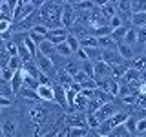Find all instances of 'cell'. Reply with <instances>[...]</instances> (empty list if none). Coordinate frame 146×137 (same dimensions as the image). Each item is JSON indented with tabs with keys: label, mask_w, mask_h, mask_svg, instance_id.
<instances>
[{
	"label": "cell",
	"mask_w": 146,
	"mask_h": 137,
	"mask_svg": "<svg viewBox=\"0 0 146 137\" xmlns=\"http://www.w3.org/2000/svg\"><path fill=\"white\" fill-rule=\"evenodd\" d=\"M33 61H35L36 66H38L40 73L48 75L51 80L57 79V70H55V66H53V62H51V59H49V57H46V55H42V53L36 51V55L33 57Z\"/></svg>",
	"instance_id": "1"
},
{
	"label": "cell",
	"mask_w": 146,
	"mask_h": 137,
	"mask_svg": "<svg viewBox=\"0 0 146 137\" xmlns=\"http://www.w3.org/2000/svg\"><path fill=\"white\" fill-rule=\"evenodd\" d=\"M66 128H77V126H82V128H88L86 126V112H73V113H66L62 117Z\"/></svg>",
	"instance_id": "2"
},
{
	"label": "cell",
	"mask_w": 146,
	"mask_h": 137,
	"mask_svg": "<svg viewBox=\"0 0 146 137\" xmlns=\"http://www.w3.org/2000/svg\"><path fill=\"white\" fill-rule=\"evenodd\" d=\"M0 124H2V130H4L6 137H17L18 135V122L13 115H0Z\"/></svg>",
	"instance_id": "3"
},
{
	"label": "cell",
	"mask_w": 146,
	"mask_h": 137,
	"mask_svg": "<svg viewBox=\"0 0 146 137\" xmlns=\"http://www.w3.org/2000/svg\"><path fill=\"white\" fill-rule=\"evenodd\" d=\"M117 112H121V110H119V108H117V104L111 100V102L102 104V106H100V108L97 110V112L93 113V115L97 117V121H99V122H106L108 119H111V117L115 115Z\"/></svg>",
	"instance_id": "4"
},
{
	"label": "cell",
	"mask_w": 146,
	"mask_h": 137,
	"mask_svg": "<svg viewBox=\"0 0 146 137\" xmlns=\"http://www.w3.org/2000/svg\"><path fill=\"white\" fill-rule=\"evenodd\" d=\"M60 22H62V27H66L68 31H70V27L75 26V22H77V11L73 9V6H71L70 2H64V9H62V18H60Z\"/></svg>",
	"instance_id": "5"
},
{
	"label": "cell",
	"mask_w": 146,
	"mask_h": 137,
	"mask_svg": "<svg viewBox=\"0 0 146 137\" xmlns=\"http://www.w3.org/2000/svg\"><path fill=\"white\" fill-rule=\"evenodd\" d=\"M68 35H70V31H68L66 27H62V26H60V27H55V29H49V31H48V35H46V40H49L51 44L58 46V44L66 42Z\"/></svg>",
	"instance_id": "6"
},
{
	"label": "cell",
	"mask_w": 146,
	"mask_h": 137,
	"mask_svg": "<svg viewBox=\"0 0 146 137\" xmlns=\"http://www.w3.org/2000/svg\"><path fill=\"white\" fill-rule=\"evenodd\" d=\"M100 61L106 62L110 68L111 66H119V64H126L124 61L121 59V55L117 53V49H100Z\"/></svg>",
	"instance_id": "7"
},
{
	"label": "cell",
	"mask_w": 146,
	"mask_h": 137,
	"mask_svg": "<svg viewBox=\"0 0 146 137\" xmlns=\"http://www.w3.org/2000/svg\"><path fill=\"white\" fill-rule=\"evenodd\" d=\"M93 70H95V82H100V80H106L111 77V68L108 66L106 62H102V61H97L93 64Z\"/></svg>",
	"instance_id": "8"
},
{
	"label": "cell",
	"mask_w": 146,
	"mask_h": 137,
	"mask_svg": "<svg viewBox=\"0 0 146 137\" xmlns=\"http://www.w3.org/2000/svg\"><path fill=\"white\" fill-rule=\"evenodd\" d=\"M97 86L102 91H106L108 95H111V97H119V86H121V82L115 80L113 77H110V79H106V80L97 82Z\"/></svg>",
	"instance_id": "9"
},
{
	"label": "cell",
	"mask_w": 146,
	"mask_h": 137,
	"mask_svg": "<svg viewBox=\"0 0 146 137\" xmlns=\"http://www.w3.org/2000/svg\"><path fill=\"white\" fill-rule=\"evenodd\" d=\"M35 93H36V99L42 100V102H55V90H53V86H42L40 84Z\"/></svg>",
	"instance_id": "10"
},
{
	"label": "cell",
	"mask_w": 146,
	"mask_h": 137,
	"mask_svg": "<svg viewBox=\"0 0 146 137\" xmlns=\"http://www.w3.org/2000/svg\"><path fill=\"white\" fill-rule=\"evenodd\" d=\"M117 53L119 55H121V59H122V61H133V59L137 57V55H135V49L133 48H131V46H128V44H124V42H119L117 44Z\"/></svg>",
	"instance_id": "11"
},
{
	"label": "cell",
	"mask_w": 146,
	"mask_h": 137,
	"mask_svg": "<svg viewBox=\"0 0 146 137\" xmlns=\"http://www.w3.org/2000/svg\"><path fill=\"white\" fill-rule=\"evenodd\" d=\"M9 86H11L13 93H20V90L24 88V71H15V75H13V79L9 80Z\"/></svg>",
	"instance_id": "12"
},
{
	"label": "cell",
	"mask_w": 146,
	"mask_h": 137,
	"mask_svg": "<svg viewBox=\"0 0 146 137\" xmlns=\"http://www.w3.org/2000/svg\"><path fill=\"white\" fill-rule=\"evenodd\" d=\"M22 71H24L26 75H29V77H33V79H36V80H38L40 70H38V66H36V64H35V61H33V59L22 64Z\"/></svg>",
	"instance_id": "13"
},
{
	"label": "cell",
	"mask_w": 146,
	"mask_h": 137,
	"mask_svg": "<svg viewBox=\"0 0 146 137\" xmlns=\"http://www.w3.org/2000/svg\"><path fill=\"white\" fill-rule=\"evenodd\" d=\"M53 90H55V102H57L60 108H68V102H66V90H64L62 86H58L57 82L53 84Z\"/></svg>",
	"instance_id": "14"
},
{
	"label": "cell",
	"mask_w": 146,
	"mask_h": 137,
	"mask_svg": "<svg viewBox=\"0 0 146 137\" xmlns=\"http://www.w3.org/2000/svg\"><path fill=\"white\" fill-rule=\"evenodd\" d=\"M79 44H80V48H99V39L97 37H93V35H90V33H86V35H82L79 37Z\"/></svg>",
	"instance_id": "15"
},
{
	"label": "cell",
	"mask_w": 146,
	"mask_h": 137,
	"mask_svg": "<svg viewBox=\"0 0 146 137\" xmlns=\"http://www.w3.org/2000/svg\"><path fill=\"white\" fill-rule=\"evenodd\" d=\"M38 53H42V55H46V57H49V59H51L53 55L57 53V46L51 44L49 40H44V42L38 46Z\"/></svg>",
	"instance_id": "16"
},
{
	"label": "cell",
	"mask_w": 146,
	"mask_h": 137,
	"mask_svg": "<svg viewBox=\"0 0 146 137\" xmlns=\"http://www.w3.org/2000/svg\"><path fill=\"white\" fill-rule=\"evenodd\" d=\"M130 24L135 29H141V27H146V13H135L130 18Z\"/></svg>",
	"instance_id": "17"
},
{
	"label": "cell",
	"mask_w": 146,
	"mask_h": 137,
	"mask_svg": "<svg viewBox=\"0 0 146 137\" xmlns=\"http://www.w3.org/2000/svg\"><path fill=\"white\" fill-rule=\"evenodd\" d=\"M99 48L100 49H117V42L111 39V35L100 37V39H99Z\"/></svg>",
	"instance_id": "18"
},
{
	"label": "cell",
	"mask_w": 146,
	"mask_h": 137,
	"mask_svg": "<svg viewBox=\"0 0 146 137\" xmlns=\"http://www.w3.org/2000/svg\"><path fill=\"white\" fill-rule=\"evenodd\" d=\"M128 71V62L126 64H119V66H111V77L115 80H122L124 73Z\"/></svg>",
	"instance_id": "19"
},
{
	"label": "cell",
	"mask_w": 146,
	"mask_h": 137,
	"mask_svg": "<svg viewBox=\"0 0 146 137\" xmlns=\"http://www.w3.org/2000/svg\"><path fill=\"white\" fill-rule=\"evenodd\" d=\"M22 64H24V61H22L18 55H15V57H9V61H7L6 66H7L13 73H15V71H20V70H22Z\"/></svg>",
	"instance_id": "20"
},
{
	"label": "cell",
	"mask_w": 146,
	"mask_h": 137,
	"mask_svg": "<svg viewBox=\"0 0 146 137\" xmlns=\"http://www.w3.org/2000/svg\"><path fill=\"white\" fill-rule=\"evenodd\" d=\"M57 55H58V57H62V59H66V61H70V59L73 57V51H71V48L66 42H62V44L57 46Z\"/></svg>",
	"instance_id": "21"
},
{
	"label": "cell",
	"mask_w": 146,
	"mask_h": 137,
	"mask_svg": "<svg viewBox=\"0 0 146 137\" xmlns=\"http://www.w3.org/2000/svg\"><path fill=\"white\" fill-rule=\"evenodd\" d=\"M128 29H130L128 26H122V27H117V29H111V39L115 40L117 44L122 42V40H124V37H126V33H128Z\"/></svg>",
	"instance_id": "22"
},
{
	"label": "cell",
	"mask_w": 146,
	"mask_h": 137,
	"mask_svg": "<svg viewBox=\"0 0 146 137\" xmlns=\"http://www.w3.org/2000/svg\"><path fill=\"white\" fill-rule=\"evenodd\" d=\"M58 70H64V71H66L70 77H75L77 73L80 71V62H71V61H70V62H68L64 68H58Z\"/></svg>",
	"instance_id": "23"
},
{
	"label": "cell",
	"mask_w": 146,
	"mask_h": 137,
	"mask_svg": "<svg viewBox=\"0 0 146 137\" xmlns=\"http://www.w3.org/2000/svg\"><path fill=\"white\" fill-rule=\"evenodd\" d=\"M137 39H139V35H137V29H135V27H130V29H128V33H126V37H124V40H122V42H124V44H128V46H131V48H133V46L137 44Z\"/></svg>",
	"instance_id": "24"
},
{
	"label": "cell",
	"mask_w": 146,
	"mask_h": 137,
	"mask_svg": "<svg viewBox=\"0 0 146 137\" xmlns=\"http://www.w3.org/2000/svg\"><path fill=\"white\" fill-rule=\"evenodd\" d=\"M93 64H95V62H91V61H84V62H80V71H82V73H86L90 79H93V77H95Z\"/></svg>",
	"instance_id": "25"
},
{
	"label": "cell",
	"mask_w": 146,
	"mask_h": 137,
	"mask_svg": "<svg viewBox=\"0 0 146 137\" xmlns=\"http://www.w3.org/2000/svg\"><path fill=\"white\" fill-rule=\"evenodd\" d=\"M66 44L71 48V51H73V55H75L77 51L80 49V44H79V37H75V35H68V39H66Z\"/></svg>",
	"instance_id": "26"
},
{
	"label": "cell",
	"mask_w": 146,
	"mask_h": 137,
	"mask_svg": "<svg viewBox=\"0 0 146 137\" xmlns=\"http://www.w3.org/2000/svg\"><path fill=\"white\" fill-rule=\"evenodd\" d=\"M17 48H18V57H20L24 62H27V61H31V59H33V55H31L29 49L24 46V42H22V44H17Z\"/></svg>",
	"instance_id": "27"
},
{
	"label": "cell",
	"mask_w": 146,
	"mask_h": 137,
	"mask_svg": "<svg viewBox=\"0 0 146 137\" xmlns=\"http://www.w3.org/2000/svg\"><path fill=\"white\" fill-rule=\"evenodd\" d=\"M86 126H88V130H97L100 126V122L97 121V117L93 113H86Z\"/></svg>",
	"instance_id": "28"
},
{
	"label": "cell",
	"mask_w": 146,
	"mask_h": 137,
	"mask_svg": "<svg viewBox=\"0 0 146 137\" xmlns=\"http://www.w3.org/2000/svg\"><path fill=\"white\" fill-rule=\"evenodd\" d=\"M108 137H133V135H131L130 132L124 128V124H122V126H117L115 130H111V134H110Z\"/></svg>",
	"instance_id": "29"
},
{
	"label": "cell",
	"mask_w": 146,
	"mask_h": 137,
	"mask_svg": "<svg viewBox=\"0 0 146 137\" xmlns=\"http://www.w3.org/2000/svg\"><path fill=\"white\" fill-rule=\"evenodd\" d=\"M88 128H82V126H77V128H70V137H86L88 135Z\"/></svg>",
	"instance_id": "30"
},
{
	"label": "cell",
	"mask_w": 146,
	"mask_h": 137,
	"mask_svg": "<svg viewBox=\"0 0 146 137\" xmlns=\"http://www.w3.org/2000/svg\"><path fill=\"white\" fill-rule=\"evenodd\" d=\"M11 27H13V22L11 20H7V18H0V35L9 33Z\"/></svg>",
	"instance_id": "31"
},
{
	"label": "cell",
	"mask_w": 146,
	"mask_h": 137,
	"mask_svg": "<svg viewBox=\"0 0 146 137\" xmlns=\"http://www.w3.org/2000/svg\"><path fill=\"white\" fill-rule=\"evenodd\" d=\"M64 126H66V124H64V121H60V124L57 122V124H55V126L51 128V130H49V132H46V134H42L40 137H57V134L60 132V128H64Z\"/></svg>",
	"instance_id": "32"
},
{
	"label": "cell",
	"mask_w": 146,
	"mask_h": 137,
	"mask_svg": "<svg viewBox=\"0 0 146 137\" xmlns=\"http://www.w3.org/2000/svg\"><path fill=\"white\" fill-rule=\"evenodd\" d=\"M139 134H146V117L137 119V124H135V135H139Z\"/></svg>",
	"instance_id": "33"
},
{
	"label": "cell",
	"mask_w": 146,
	"mask_h": 137,
	"mask_svg": "<svg viewBox=\"0 0 146 137\" xmlns=\"http://www.w3.org/2000/svg\"><path fill=\"white\" fill-rule=\"evenodd\" d=\"M31 31L46 39V35H48V31H49V29H48V26H44V24H36V26H33V29H31Z\"/></svg>",
	"instance_id": "34"
},
{
	"label": "cell",
	"mask_w": 146,
	"mask_h": 137,
	"mask_svg": "<svg viewBox=\"0 0 146 137\" xmlns=\"http://www.w3.org/2000/svg\"><path fill=\"white\" fill-rule=\"evenodd\" d=\"M0 70H2V80H4V82H9V80H11V79H13V75H15V73H13L11 70H9V68H7V66H4V68H0Z\"/></svg>",
	"instance_id": "35"
},
{
	"label": "cell",
	"mask_w": 146,
	"mask_h": 137,
	"mask_svg": "<svg viewBox=\"0 0 146 137\" xmlns=\"http://www.w3.org/2000/svg\"><path fill=\"white\" fill-rule=\"evenodd\" d=\"M13 106V99H4L0 97V108H11Z\"/></svg>",
	"instance_id": "36"
},
{
	"label": "cell",
	"mask_w": 146,
	"mask_h": 137,
	"mask_svg": "<svg viewBox=\"0 0 146 137\" xmlns=\"http://www.w3.org/2000/svg\"><path fill=\"white\" fill-rule=\"evenodd\" d=\"M133 137H146V134H139V135H133Z\"/></svg>",
	"instance_id": "37"
},
{
	"label": "cell",
	"mask_w": 146,
	"mask_h": 137,
	"mask_svg": "<svg viewBox=\"0 0 146 137\" xmlns=\"http://www.w3.org/2000/svg\"><path fill=\"white\" fill-rule=\"evenodd\" d=\"M0 80H2V70H0Z\"/></svg>",
	"instance_id": "38"
},
{
	"label": "cell",
	"mask_w": 146,
	"mask_h": 137,
	"mask_svg": "<svg viewBox=\"0 0 146 137\" xmlns=\"http://www.w3.org/2000/svg\"><path fill=\"white\" fill-rule=\"evenodd\" d=\"M0 115H2V108H0Z\"/></svg>",
	"instance_id": "39"
},
{
	"label": "cell",
	"mask_w": 146,
	"mask_h": 137,
	"mask_svg": "<svg viewBox=\"0 0 146 137\" xmlns=\"http://www.w3.org/2000/svg\"><path fill=\"white\" fill-rule=\"evenodd\" d=\"M99 137H100V135H99ZM102 137H108V135H102Z\"/></svg>",
	"instance_id": "40"
},
{
	"label": "cell",
	"mask_w": 146,
	"mask_h": 137,
	"mask_svg": "<svg viewBox=\"0 0 146 137\" xmlns=\"http://www.w3.org/2000/svg\"><path fill=\"white\" fill-rule=\"evenodd\" d=\"M0 18H2V13H0Z\"/></svg>",
	"instance_id": "41"
}]
</instances>
